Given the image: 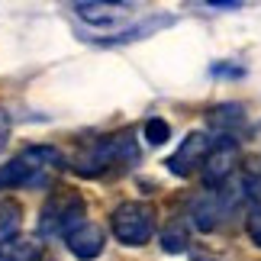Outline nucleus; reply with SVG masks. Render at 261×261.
I'll list each match as a JSON object with an SVG mask.
<instances>
[{
    "mask_svg": "<svg viewBox=\"0 0 261 261\" xmlns=\"http://www.w3.org/2000/svg\"><path fill=\"white\" fill-rule=\"evenodd\" d=\"M139 162V145L133 133H116V136H103L94 139L87 148H81L74 158V171L81 177H103V174H123Z\"/></svg>",
    "mask_w": 261,
    "mask_h": 261,
    "instance_id": "nucleus-1",
    "label": "nucleus"
},
{
    "mask_svg": "<svg viewBox=\"0 0 261 261\" xmlns=\"http://www.w3.org/2000/svg\"><path fill=\"white\" fill-rule=\"evenodd\" d=\"M65 168V155L52 145H29L0 165V190L10 187H48L52 177Z\"/></svg>",
    "mask_w": 261,
    "mask_h": 261,
    "instance_id": "nucleus-2",
    "label": "nucleus"
},
{
    "mask_svg": "<svg viewBox=\"0 0 261 261\" xmlns=\"http://www.w3.org/2000/svg\"><path fill=\"white\" fill-rule=\"evenodd\" d=\"M87 203L77 190H55L39 210V236L42 239H68L81 223H87Z\"/></svg>",
    "mask_w": 261,
    "mask_h": 261,
    "instance_id": "nucleus-3",
    "label": "nucleus"
},
{
    "mask_svg": "<svg viewBox=\"0 0 261 261\" xmlns=\"http://www.w3.org/2000/svg\"><path fill=\"white\" fill-rule=\"evenodd\" d=\"M110 229L123 245L139 248L155 236V210L148 203H139V200H126V203H119L113 210Z\"/></svg>",
    "mask_w": 261,
    "mask_h": 261,
    "instance_id": "nucleus-4",
    "label": "nucleus"
},
{
    "mask_svg": "<svg viewBox=\"0 0 261 261\" xmlns=\"http://www.w3.org/2000/svg\"><path fill=\"white\" fill-rule=\"evenodd\" d=\"M239 190L232 187H216V190H203L200 197L190 200V223H194L200 232H213V229L226 219V213L236 206Z\"/></svg>",
    "mask_w": 261,
    "mask_h": 261,
    "instance_id": "nucleus-5",
    "label": "nucleus"
},
{
    "mask_svg": "<svg viewBox=\"0 0 261 261\" xmlns=\"http://www.w3.org/2000/svg\"><path fill=\"white\" fill-rule=\"evenodd\" d=\"M236 165H239V142L232 136H219L213 139V148H210V155H206V162H203V180H206V187L210 190H216V187H226L229 184V177H232L236 171Z\"/></svg>",
    "mask_w": 261,
    "mask_h": 261,
    "instance_id": "nucleus-6",
    "label": "nucleus"
},
{
    "mask_svg": "<svg viewBox=\"0 0 261 261\" xmlns=\"http://www.w3.org/2000/svg\"><path fill=\"white\" fill-rule=\"evenodd\" d=\"M74 16L84 19L94 29H119L123 23L133 19V4H107V0H84V4H71Z\"/></svg>",
    "mask_w": 261,
    "mask_h": 261,
    "instance_id": "nucleus-7",
    "label": "nucleus"
},
{
    "mask_svg": "<svg viewBox=\"0 0 261 261\" xmlns=\"http://www.w3.org/2000/svg\"><path fill=\"white\" fill-rule=\"evenodd\" d=\"M210 148H213V139H210L206 133H187V139L177 145V152L168 158V171L177 174V177H190L197 171V168H203Z\"/></svg>",
    "mask_w": 261,
    "mask_h": 261,
    "instance_id": "nucleus-8",
    "label": "nucleus"
},
{
    "mask_svg": "<svg viewBox=\"0 0 261 261\" xmlns=\"http://www.w3.org/2000/svg\"><path fill=\"white\" fill-rule=\"evenodd\" d=\"M65 245H68V252H71L77 261H94V258L103 255L107 236H103V229H100V226H94V223H81L71 236L65 239Z\"/></svg>",
    "mask_w": 261,
    "mask_h": 261,
    "instance_id": "nucleus-9",
    "label": "nucleus"
},
{
    "mask_svg": "<svg viewBox=\"0 0 261 261\" xmlns=\"http://www.w3.org/2000/svg\"><path fill=\"white\" fill-rule=\"evenodd\" d=\"M19 226H23V210H19L16 200H0V248L10 245L19 236Z\"/></svg>",
    "mask_w": 261,
    "mask_h": 261,
    "instance_id": "nucleus-10",
    "label": "nucleus"
},
{
    "mask_svg": "<svg viewBox=\"0 0 261 261\" xmlns=\"http://www.w3.org/2000/svg\"><path fill=\"white\" fill-rule=\"evenodd\" d=\"M0 261H39V245L26 239H13L10 245L0 248Z\"/></svg>",
    "mask_w": 261,
    "mask_h": 261,
    "instance_id": "nucleus-11",
    "label": "nucleus"
},
{
    "mask_svg": "<svg viewBox=\"0 0 261 261\" xmlns=\"http://www.w3.org/2000/svg\"><path fill=\"white\" fill-rule=\"evenodd\" d=\"M187 242H190V239H187V229L180 226V223H171V226H168L165 232H162V248H165L168 255H180V252H187Z\"/></svg>",
    "mask_w": 261,
    "mask_h": 261,
    "instance_id": "nucleus-12",
    "label": "nucleus"
},
{
    "mask_svg": "<svg viewBox=\"0 0 261 261\" xmlns=\"http://www.w3.org/2000/svg\"><path fill=\"white\" fill-rule=\"evenodd\" d=\"M142 136H145V142H148V145H165L168 139H171V126H168L162 116H152V119H145Z\"/></svg>",
    "mask_w": 261,
    "mask_h": 261,
    "instance_id": "nucleus-13",
    "label": "nucleus"
},
{
    "mask_svg": "<svg viewBox=\"0 0 261 261\" xmlns=\"http://www.w3.org/2000/svg\"><path fill=\"white\" fill-rule=\"evenodd\" d=\"M213 126L219 129H229V126H242V107L239 103H226V107H216L213 110Z\"/></svg>",
    "mask_w": 261,
    "mask_h": 261,
    "instance_id": "nucleus-14",
    "label": "nucleus"
},
{
    "mask_svg": "<svg viewBox=\"0 0 261 261\" xmlns=\"http://www.w3.org/2000/svg\"><path fill=\"white\" fill-rule=\"evenodd\" d=\"M245 226H248V236H252V242L261 245V200H252V203H248Z\"/></svg>",
    "mask_w": 261,
    "mask_h": 261,
    "instance_id": "nucleus-15",
    "label": "nucleus"
},
{
    "mask_svg": "<svg viewBox=\"0 0 261 261\" xmlns=\"http://www.w3.org/2000/svg\"><path fill=\"white\" fill-rule=\"evenodd\" d=\"M190 261H219V258L206 255V252H194V255H190Z\"/></svg>",
    "mask_w": 261,
    "mask_h": 261,
    "instance_id": "nucleus-16",
    "label": "nucleus"
}]
</instances>
